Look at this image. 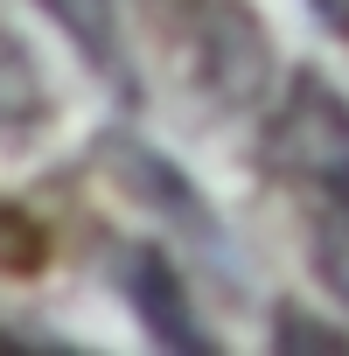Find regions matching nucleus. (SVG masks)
<instances>
[{"mask_svg":"<svg viewBox=\"0 0 349 356\" xmlns=\"http://www.w3.org/2000/svg\"><path fill=\"white\" fill-rule=\"evenodd\" d=\"M259 161L273 182H286L314 203H349V98L321 70H300L293 91L266 119Z\"/></svg>","mask_w":349,"mask_h":356,"instance_id":"nucleus-1","label":"nucleus"},{"mask_svg":"<svg viewBox=\"0 0 349 356\" xmlns=\"http://www.w3.org/2000/svg\"><path fill=\"white\" fill-rule=\"evenodd\" d=\"M168 35H174V56H182L189 84L217 112L252 105L266 91V77H273L266 22L245 0H168Z\"/></svg>","mask_w":349,"mask_h":356,"instance_id":"nucleus-2","label":"nucleus"},{"mask_svg":"<svg viewBox=\"0 0 349 356\" xmlns=\"http://www.w3.org/2000/svg\"><path fill=\"white\" fill-rule=\"evenodd\" d=\"M126 286H133L140 321H147V335H154V342H168V349H217V335L196 321V307H189L182 280H174V266H168L161 252H133Z\"/></svg>","mask_w":349,"mask_h":356,"instance_id":"nucleus-3","label":"nucleus"},{"mask_svg":"<svg viewBox=\"0 0 349 356\" xmlns=\"http://www.w3.org/2000/svg\"><path fill=\"white\" fill-rule=\"evenodd\" d=\"M42 8L56 15V29H63L84 56L112 63V49H119V0H42Z\"/></svg>","mask_w":349,"mask_h":356,"instance_id":"nucleus-4","label":"nucleus"},{"mask_svg":"<svg viewBox=\"0 0 349 356\" xmlns=\"http://www.w3.org/2000/svg\"><path fill=\"white\" fill-rule=\"evenodd\" d=\"M314 280L349 307V203H321V224H314Z\"/></svg>","mask_w":349,"mask_h":356,"instance_id":"nucleus-5","label":"nucleus"},{"mask_svg":"<svg viewBox=\"0 0 349 356\" xmlns=\"http://www.w3.org/2000/svg\"><path fill=\"white\" fill-rule=\"evenodd\" d=\"M273 342H279V349H349V335H342V328H321V321H307L300 307H279Z\"/></svg>","mask_w":349,"mask_h":356,"instance_id":"nucleus-6","label":"nucleus"},{"mask_svg":"<svg viewBox=\"0 0 349 356\" xmlns=\"http://www.w3.org/2000/svg\"><path fill=\"white\" fill-rule=\"evenodd\" d=\"M314 8H328V15H335V29H349V0H314Z\"/></svg>","mask_w":349,"mask_h":356,"instance_id":"nucleus-7","label":"nucleus"}]
</instances>
